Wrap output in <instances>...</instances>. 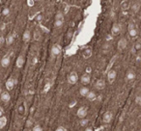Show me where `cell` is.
<instances>
[{
  "label": "cell",
  "mask_w": 141,
  "mask_h": 131,
  "mask_svg": "<svg viewBox=\"0 0 141 131\" xmlns=\"http://www.w3.org/2000/svg\"><path fill=\"white\" fill-rule=\"evenodd\" d=\"M77 80H78V75H77V73L76 71H73V72H70L69 74V76H68V83L69 84L75 85L77 82Z\"/></svg>",
  "instance_id": "1"
},
{
  "label": "cell",
  "mask_w": 141,
  "mask_h": 131,
  "mask_svg": "<svg viewBox=\"0 0 141 131\" xmlns=\"http://www.w3.org/2000/svg\"><path fill=\"white\" fill-rule=\"evenodd\" d=\"M127 46H128V40H127V39L122 38V39L119 40V41H118V49H119L120 51L124 50V49L127 47Z\"/></svg>",
  "instance_id": "2"
},
{
  "label": "cell",
  "mask_w": 141,
  "mask_h": 131,
  "mask_svg": "<svg viewBox=\"0 0 141 131\" xmlns=\"http://www.w3.org/2000/svg\"><path fill=\"white\" fill-rule=\"evenodd\" d=\"M16 85V80L14 79V78H9V79L6 81V89L8 91H12L13 89H14V87Z\"/></svg>",
  "instance_id": "3"
},
{
  "label": "cell",
  "mask_w": 141,
  "mask_h": 131,
  "mask_svg": "<svg viewBox=\"0 0 141 131\" xmlns=\"http://www.w3.org/2000/svg\"><path fill=\"white\" fill-rule=\"evenodd\" d=\"M10 63H11V58L9 55H5L1 59V66L3 68H8L10 66Z\"/></svg>",
  "instance_id": "4"
},
{
  "label": "cell",
  "mask_w": 141,
  "mask_h": 131,
  "mask_svg": "<svg viewBox=\"0 0 141 131\" xmlns=\"http://www.w3.org/2000/svg\"><path fill=\"white\" fill-rule=\"evenodd\" d=\"M116 75H117L116 70H114V69L109 70V71H108V73H107V80H108V82L112 83L114 80L116 79Z\"/></svg>",
  "instance_id": "5"
},
{
  "label": "cell",
  "mask_w": 141,
  "mask_h": 131,
  "mask_svg": "<svg viewBox=\"0 0 141 131\" xmlns=\"http://www.w3.org/2000/svg\"><path fill=\"white\" fill-rule=\"evenodd\" d=\"M87 116V109L85 107H80L77 111V117L80 118V119H84L85 117Z\"/></svg>",
  "instance_id": "6"
},
{
  "label": "cell",
  "mask_w": 141,
  "mask_h": 131,
  "mask_svg": "<svg viewBox=\"0 0 141 131\" xmlns=\"http://www.w3.org/2000/svg\"><path fill=\"white\" fill-rule=\"evenodd\" d=\"M61 53V48L58 45H55V46H52L51 48V54H52L53 57H57L59 54Z\"/></svg>",
  "instance_id": "7"
},
{
  "label": "cell",
  "mask_w": 141,
  "mask_h": 131,
  "mask_svg": "<svg viewBox=\"0 0 141 131\" xmlns=\"http://www.w3.org/2000/svg\"><path fill=\"white\" fill-rule=\"evenodd\" d=\"M10 99H11V96H10V94L8 93V91L2 92V94H1V100H2L3 102H9Z\"/></svg>",
  "instance_id": "8"
},
{
  "label": "cell",
  "mask_w": 141,
  "mask_h": 131,
  "mask_svg": "<svg viewBox=\"0 0 141 131\" xmlns=\"http://www.w3.org/2000/svg\"><path fill=\"white\" fill-rule=\"evenodd\" d=\"M112 120V113L111 112H106L104 113L103 115V117H102V120H103V122H105V123H108V122H110Z\"/></svg>",
  "instance_id": "9"
},
{
  "label": "cell",
  "mask_w": 141,
  "mask_h": 131,
  "mask_svg": "<svg viewBox=\"0 0 141 131\" xmlns=\"http://www.w3.org/2000/svg\"><path fill=\"white\" fill-rule=\"evenodd\" d=\"M31 39V33H30L29 30H25L24 31L23 35H22V40L24 42H28Z\"/></svg>",
  "instance_id": "10"
},
{
  "label": "cell",
  "mask_w": 141,
  "mask_h": 131,
  "mask_svg": "<svg viewBox=\"0 0 141 131\" xmlns=\"http://www.w3.org/2000/svg\"><path fill=\"white\" fill-rule=\"evenodd\" d=\"M16 65H17V67H18V68H22L24 65V57L22 56V55H19L18 57V59H17V62H16Z\"/></svg>",
  "instance_id": "11"
},
{
  "label": "cell",
  "mask_w": 141,
  "mask_h": 131,
  "mask_svg": "<svg viewBox=\"0 0 141 131\" xmlns=\"http://www.w3.org/2000/svg\"><path fill=\"white\" fill-rule=\"evenodd\" d=\"M95 87H96L97 90H102L105 87V82L103 80H98L95 84Z\"/></svg>",
  "instance_id": "12"
},
{
  "label": "cell",
  "mask_w": 141,
  "mask_h": 131,
  "mask_svg": "<svg viewBox=\"0 0 141 131\" xmlns=\"http://www.w3.org/2000/svg\"><path fill=\"white\" fill-rule=\"evenodd\" d=\"M81 83H82L83 85H87V84H89L90 83V80H91V78H90V75L89 74H83L82 76H81Z\"/></svg>",
  "instance_id": "13"
},
{
  "label": "cell",
  "mask_w": 141,
  "mask_h": 131,
  "mask_svg": "<svg viewBox=\"0 0 141 131\" xmlns=\"http://www.w3.org/2000/svg\"><path fill=\"white\" fill-rule=\"evenodd\" d=\"M89 89L87 87H82V88H80V90H79V94H80V96H82V97H87L89 95Z\"/></svg>",
  "instance_id": "14"
},
{
  "label": "cell",
  "mask_w": 141,
  "mask_h": 131,
  "mask_svg": "<svg viewBox=\"0 0 141 131\" xmlns=\"http://www.w3.org/2000/svg\"><path fill=\"white\" fill-rule=\"evenodd\" d=\"M7 122H8V120H7V118L5 116H2L1 118H0V128L2 129V128H4L5 125L7 124Z\"/></svg>",
  "instance_id": "15"
},
{
  "label": "cell",
  "mask_w": 141,
  "mask_h": 131,
  "mask_svg": "<svg viewBox=\"0 0 141 131\" xmlns=\"http://www.w3.org/2000/svg\"><path fill=\"white\" fill-rule=\"evenodd\" d=\"M86 97H87V99H88L89 101H95L97 99V95L95 94L94 92H90L89 95Z\"/></svg>",
  "instance_id": "16"
},
{
  "label": "cell",
  "mask_w": 141,
  "mask_h": 131,
  "mask_svg": "<svg viewBox=\"0 0 141 131\" xmlns=\"http://www.w3.org/2000/svg\"><path fill=\"white\" fill-rule=\"evenodd\" d=\"M14 42V36L12 34L8 35L6 37V45L7 46H11Z\"/></svg>",
  "instance_id": "17"
},
{
  "label": "cell",
  "mask_w": 141,
  "mask_h": 131,
  "mask_svg": "<svg viewBox=\"0 0 141 131\" xmlns=\"http://www.w3.org/2000/svg\"><path fill=\"white\" fill-rule=\"evenodd\" d=\"M134 78H135L134 71H132V70H129V71L127 72V79L128 80H133Z\"/></svg>",
  "instance_id": "18"
},
{
  "label": "cell",
  "mask_w": 141,
  "mask_h": 131,
  "mask_svg": "<svg viewBox=\"0 0 141 131\" xmlns=\"http://www.w3.org/2000/svg\"><path fill=\"white\" fill-rule=\"evenodd\" d=\"M120 30H121L120 25H119L118 23H116V24H114L113 27H112V33H113V34H118V33L120 32Z\"/></svg>",
  "instance_id": "19"
},
{
  "label": "cell",
  "mask_w": 141,
  "mask_h": 131,
  "mask_svg": "<svg viewBox=\"0 0 141 131\" xmlns=\"http://www.w3.org/2000/svg\"><path fill=\"white\" fill-rule=\"evenodd\" d=\"M55 20H63L64 21V15L62 14V13H57L56 15H55Z\"/></svg>",
  "instance_id": "20"
},
{
  "label": "cell",
  "mask_w": 141,
  "mask_h": 131,
  "mask_svg": "<svg viewBox=\"0 0 141 131\" xmlns=\"http://www.w3.org/2000/svg\"><path fill=\"white\" fill-rule=\"evenodd\" d=\"M129 34L131 38H135L137 36V31L136 29H131V30H129Z\"/></svg>",
  "instance_id": "21"
},
{
  "label": "cell",
  "mask_w": 141,
  "mask_h": 131,
  "mask_svg": "<svg viewBox=\"0 0 141 131\" xmlns=\"http://www.w3.org/2000/svg\"><path fill=\"white\" fill-rule=\"evenodd\" d=\"M63 24H64V21H63V20H54V26L57 27V28L61 27Z\"/></svg>",
  "instance_id": "22"
},
{
  "label": "cell",
  "mask_w": 141,
  "mask_h": 131,
  "mask_svg": "<svg viewBox=\"0 0 141 131\" xmlns=\"http://www.w3.org/2000/svg\"><path fill=\"white\" fill-rule=\"evenodd\" d=\"M24 112H25V107H24V104H21L20 106H19V108H18V113L20 116H22L24 115Z\"/></svg>",
  "instance_id": "23"
},
{
  "label": "cell",
  "mask_w": 141,
  "mask_h": 131,
  "mask_svg": "<svg viewBox=\"0 0 141 131\" xmlns=\"http://www.w3.org/2000/svg\"><path fill=\"white\" fill-rule=\"evenodd\" d=\"M2 15H3L4 17H6V16H9V15H10V10H9L8 8H5V9H3V11H2Z\"/></svg>",
  "instance_id": "24"
},
{
  "label": "cell",
  "mask_w": 141,
  "mask_h": 131,
  "mask_svg": "<svg viewBox=\"0 0 141 131\" xmlns=\"http://www.w3.org/2000/svg\"><path fill=\"white\" fill-rule=\"evenodd\" d=\"M88 120H86V119H83V120H80V125L81 126H87L88 125Z\"/></svg>",
  "instance_id": "25"
},
{
  "label": "cell",
  "mask_w": 141,
  "mask_h": 131,
  "mask_svg": "<svg viewBox=\"0 0 141 131\" xmlns=\"http://www.w3.org/2000/svg\"><path fill=\"white\" fill-rule=\"evenodd\" d=\"M50 83H47L46 85H45V88H44V92L45 93H47V92L49 91V89H50Z\"/></svg>",
  "instance_id": "26"
},
{
  "label": "cell",
  "mask_w": 141,
  "mask_h": 131,
  "mask_svg": "<svg viewBox=\"0 0 141 131\" xmlns=\"http://www.w3.org/2000/svg\"><path fill=\"white\" fill-rule=\"evenodd\" d=\"M33 131H43V128H42L41 125H35L33 127Z\"/></svg>",
  "instance_id": "27"
},
{
  "label": "cell",
  "mask_w": 141,
  "mask_h": 131,
  "mask_svg": "<svg viewBox=\"0 0 141 131\" xmlns=\"http://www.w3.org/2000/svg\"><path fill=\"white\" fill-rule=\"evenodd\" d=\"M135 102H136V104L141 105V96H136V97H135Z\"/></svg>",
  "instance_id": "28"
},
{
  "label": "cell",
  "mask_w": 141,
  "mask_h": 131,
  "mask_svg": "<svg viewBox=\"0 0 141 131\" xmlns=\"http://www.w3.org/2000/svg\"><path fill=\"white\" fill-rule=\"evenodd\" d=\"M5 42H6V38L4 36H1L0 37V43H1V46H3Z\"/></svg>",
  "instance_id": "29"
},
{
  "label": "cell",
  "mask_w": 141,
  "mask_h": 131,
  "mask_svg": "<svg viewBox=\"0 0 141 131\" xmlns=\"http://www.w3.org/2000/svg\"><path fill=\"white\" fill-rule=\"evenodd\" d=\"M135 49H136V50H140L141 49V43L137 42V43L135 45Z\"/></svg>",
  "instance_id": "30"
},
{
  "label": "cell",
  "mask_w": 141,
  "mask_h": 131,
  "mask_svg": "<svg viewBox=\"0 0 141 131\" xmlns=\"http://www.w3.org/2000/svg\"><path fill=\"white\" fill-rule=\"evenodd\" d=\"M131 29H135V26L133 23H129V30H131Z\"/></svg>",
  "instance_id": "31"
},
{
  "label": "cell",
  "mask_w": 141,
  "mask_h": 131,
  "mask_svg": "<svg viewBox=\"0 0 141 131\" xmlns=\"http://www.w3.org/2000/svg\"><path fill=\"white\" fill-rule=\"evenodd\" d=\"M55 131H66V129H65L63 126H59L58 128H57Z\"/></svg>",
  "instance_id": "32"
},
{
  "label": "cell",
  "mask_w": 141,
  "mask_h": 131,
  "mask_svg": "<svg viewBox=\"0 0 141 131\" xmlns=\"http://www.w3.org/2000/svg\"><path fill=\"white\" fill-rule=\"evenodd\" d=\"M5 27H6V25L3 23V24L1 25V30H2V31H4V30H5Z\"/></svg>",
  "instance_id": "33"
},
{
  "label": "cell",
  "mask_w": 141,
  "mask_h": 131,
  "mask_svg": "<svg viewBox=\"0 0 141 131\" xmlns=\"http://www.w3.org/2000/svg\"><path fill=\"white\" fill-rule=\"evenodd\" d=\"M27 3L29 4V6H33V4H34V1H27Z\"/></svg>",
  "instance_id": "34"
},
{
  "label": "cell",
  "mask_w": 141,
  "mask_h": 131,
  "mask_svg": "<svg viewBox=\"0 0 141 131\" xmlns=\"http://www.w3.org/2000/svg\"><path fill=\"white\" fill-rule=\"evenodd\" d=\"M84 131H93V129H92V128H90V127H86Z\"/></svg>",
  "instance_id": "35"
},
{
  "label": "cell",
  "mask_w": 141,
  "mask_h": 131,
  "mask_svg": "<svg viewBox=\"0 0 141 131\" xmlns=\"http://www.w3.org/2000/svg\"><path fill=\"white\" fill-rule=\"evenodd\" d=\"M141 57H136V61H140Z\"/></svg>",
  "instance_id": "36"
},
{
  "label": "cell",
  "mask_w": 141,
  "mask_h": 131,
  "mask_svg": "<svg viewBox=\"0 0 141 131\" xmlns=\"http://www.w3.org/2000/svg\"><path fill=\"white\" fill-rule=\"evenodd\" d=\"M139 91H140V92H141V87H140V88H139Z\"/></svg>",
  "instance_id": "37"
}]
</instances>
